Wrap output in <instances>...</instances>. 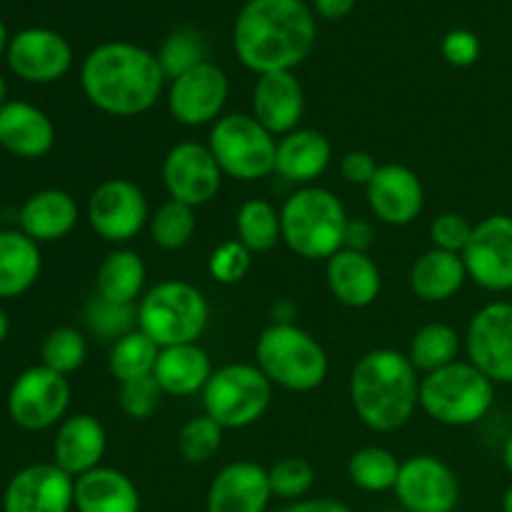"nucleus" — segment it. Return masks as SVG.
Here are the masks:
<instances>
[{"label": "nucleus", "mask_w": 512, "mask_h": 512, "mask_svg": "<svg viewBox=\"0 0 512 512\" xmlns=\"http://www.w3.org/2000/svg\"><path fill=\"white\" fill-rule=\"evenodd\" d=\"M315 38V13L303 0H248L233 28L235 55L258 75L298 68Z\"/></svg>", "instance_id": "nucleus-1"}, {"label": "nucleus", "mask_w": 512, "mask_h": 512, "mask_svg": "<svg viewBox=\"0 0 512 512\" xmlns=\"http://www.w3.org/2000/svg\"><path fill=\"white\" fill-rule=\"evenodd\" d=\"M468 278L480 288L505 293L512 290V218L490 215L480 220L463 250Z\"/></svg>", "instance_id": "nucleus-15"}, {"label": "nucleus", "mask_w": 512, "mask_h": 512, "mask_svg": "<svg viewBox=\"0 0 512 512\" xmlns=\"http://www.w3.org/2000/svg\"><path fill=\"white\" fill-rule=\"evenodd\" d=\"M268 480L273 498L295 503V500H305V495L313 490L315 470L303 458H283L273 468H268Z\"/></svg>", "instance_id": "nucleus-41"}, {"label": "nucleus", "mask_w": 512, "mask_h": 512, "mask_svg": "<svg viewBox=\"0 0 512 512\" xmlns=\"http://www.w3.org/2000/svg\"><path fill=\"white\" fill-rule=\"evenodd\" d=\"M195 228H198L195 208L178 200H168L150 215V235L163 250L185 248L193 240Z\"/></svg>", "instance_id": "nucleus-36"}, {"label": "nucleus", "mask_w": 512, "mask_h": 512, "mask_svg": "<svg viewBox=\"0 0 512 512\" xmlns=\"http://www.w3.org/2000/svg\"><path fill=\"white\" fill-rule=\"evenodd\" d=\"M350 403L375 433L403 428L420 405L418 370L408 353L393 348L365 353L350 373Z\"/></svg>", "instance_id": "nucleus-3"}, {"label": "nucleus", "mask_w": 512, "mask_h": 512, "mask_svg": "<svg viewBox=\"0 0 512 512\" xmlns=\"http://www.w3.org/2000/svg\"><path fill=\"white\" fill-rule=\"evenodd\" d=\"M100 298L110 303L133 305L145 288V263L135 250L118 248L100 263L95 280Z\"/></svg>", "instance_id": "nucleus-31"}, {"label": "nucleus", "mask_w": 512, "mask_h": 512, "mask_svg": "<svg viewBox=\"0 0 512 512\" xmlns=\"http://www.w3.org/2000/svg\"><path fill=\"white\" fill-rule=\"evenodd\" d=\"M250 263H253V253L238 238L225 240L210 253V278L218 280L220 285H235L248 275Z\"/></svg>", "instance_id": "nucleus-42"}, {"label": "nucleus", "mask_w": 512, "mask_h": 512, "mask_svg": "<svg viewBox=\"0 0 512 512\" xmlns=\"http://www.w3.org/2000/svg\"><path fill=\"white\" fill-rule=\"evenodd\" d=\"M348 213L338 195L320 185H305L280 208V240L305 260H328L345 245Z\"/></svg>", "instance_id": "nucleus-4"}, {"label": "nucleus", "mask_w": 512, "mask_h": 512, "mask_svg": "<svg viewBox=\"0 0 512 512\" xmlns=\"http://www.w3.org/2000/svg\"><path fill=\"white\" fill-rule=\"evenodd\" d=\"M10 333V320H8V313H5L3 308H0V343H3L5 338H8Z\"/></svg>", "instance_id": "nucleus-51"}, {"label": "nucleus", "mask_w": 512, "mask_h": 512, "mask_svg": "<svg viewBox=\"0 0 512 512\" xmlns=\"http://www.w3.org/2000/svg\"><path fill=\"white\" fill-rule=\"evenodd\" d=\"M85 358H88V340L78 328H70V325L50 330L40 345V365L65 378L75 373L85 363Z\"/></svg>", "instance_id": "nucleus-38"}, {"label": "nucleus", "mask_w": 512, "mask_h": 512, "mask_svg": "<svg viewBox=\"0 0 512 512\" xmlns=\"http://www.w3.org/2000/svg\"><path fill=\"white\" fill-rule=\"evenodd\" d=\"M8 65L25 83H55L73 65V48L60 33L48 28H28L8 43Z\"/></svg>", "instance_id": "nucleus-18"}, {"label": "nucleus", "mask_w": 512, "mask_h": 512, "mask_svg": "<svg viewBox=\"0 0 512 512\" xmlns=\"http://www.w3.org/2000/svg\"><path fill=\"white\" fill-rule=\"evenodd\" d=\"M460 353V335L458 330L445 323H428L413 335L408 348L410 363L418 373H433V370L445 368L455 363Z\"/></svg>", "instance_id": "nucleus-32"}, {"label": "nucleus", "mask_w": 512, "mask_h": 512, "mask_svg": "<svg viewBox=\"0 0 512 512\" xmlns=\"http://www.w3.org/2000/svg\"><path fill=\"white\" fill-rule=\"evenodd\" d=\"M355 3L358 0H313V10L328 20H338L345 18L355 8Z\"/></svg>", "instance_id": "nucleus-49"}, {"label": "nucleus", "mask_w": 512, "mask_h": 512, "mask_svg": "<svg viewBox=\"0 0 512 512\" xmlns=\"http://www.w3.org/2000/svg\"><path fill=\"white\" fill-rule=\"evenodd\" d=\"M88 223L108 243H130L150 223L145 193L128 178H108L90 193Z\"/></svg>", "instance_id": "nucleus-11"}, {"label": "nucleus", "mask_w": 512, "mask_h": 512, "mask_svg": "<svg viewBox=\"0 0 512 512\" xmlns=\"http://www.w3.org/2000/svg\"><path fill=\"white\" fill-rule=\"evenodd\" d=\"M205 60H208V43H205L203 33L193 28H180L170 33L158 53V63L163 68L165 80H175L178 75L198 68Z\"/></svg>", "instance_id": "nucleus-37"}, {"label": "nucleus", "mask_w": 512, "mask_h": 512, "mask_svg": "<svg viewBox=\"0 0 512 512\" xmlns=\"http://www.w3.org/2000/svg\"><path fill=\"white\" fill-rule=\"evenodd\" d=\"M378 168L380 165L375 163L373 155L365 153V150H350L340 160V173H343V178L353 185H365V188L375 178Z\"/></svg>", "instance_id": "nucleus-46"}, {"label": "nucleus", "mask_w": 512, "mask_h": 512, "mask_svg": "<svg viewBox=\"0 0 512 512\" xmlns=\"http://www.w3.org/2000/svg\"><path fill=\"white\" fill-rule=\"evenodd\" d=\"M373 245V228H370L365 220H348V228H345V245L348 250H360V253H368V248Z\"/></svg>", "instance_id": "nucleus-48"}, {"label": "nucleus", "mask_w": 512, "mask_h": 512, "mask_svg": "<svg viewBox=\"0 0 512 512\" xmlns=\"http://www.w3.org/2000/svg\"><path fill=\"white\" fill-rule=\"evenodd\" d=\"M160 348L143 333V330H130L128 335L118 338L110 348L108 368L118 383H130V380L148 378L153 375L155 363H158Z\"/></svg>", "instance_id": "nucleus-33"}, {"label": "nucleus", "mask_w": 512, "mask_h": 512, "mask_svg": "<svg viewBox=\"0 0 512 512\" xmlns=\"http://www.w3.org/2000/svg\"><path fill=\"white\" fill-rule=\"evenodd\" d=\"M20 230L35 243H55L68 238L78 225V203L60 188H45L30 195L20 208Z\"/></svg>", "instance_id": "nucleus-25"}, {"label": "nucleus", "mask_w": 512, "mask_h": 512, "mask_svg": "<svg viewBox=\"0 0 512 512\" xmlns=\"http://www.w3.org/2000/svg\"><path fill=\"white\" fill-rule=\"evenodd\" d=\"M228 75L213 60L178 75L168 85V110L178 123L188 128L215 123L228 103Z\"/></svg>", "instance_id": "nucleus-14"}, {"label": "nucleus", "mask_w": 512, "mask_h": 512, "mask_svg": "<svg viewBox=\"0 0 512 512\" xmlns=\"http://www.w3.org/2000/svg\"><path fill=\"white\" fill-rule=\"evenodd\" d=\"M40 245L23 230H0V300L28 293L40 278Z\"/></svg>", "instance_id": "nucleus-30"}, {"label": "nucleus", "mask_w": 512, "mask_h": 512, "mask_svg": "<svg viewBox=\"0 0 512 512\" xmlns=\"http://www.w3.org/2000/svg\"><path fill=\"white\" fill-rule=\"evenodd\" d=\"M503 460H505V468L512 473V433L508 435V440H505V448H503Z\"/></svg>", "instance_id": "nucleus-52"}, {"label": "nucleus", "mask_w": 512, "mask_h": 512, "mask_svg": "<svg viewBox=\"0 0 512 512\" xmlns=\"http://www.w3.org/2000/svg\"><path fill=\"white\" fill-rule=\"evenodd\" d=\"M325 278H328L333 298L345 308H368L378 300L380 288H383V278H380L375 260L360 250H338L333 258H328Z\"/></svg>", "instance_id": "nucleus-24"}, {"label": "nucleus", "mask_w": 512, "mask_h": 512, "mask_svg": "<svg viewBox=\"0 0 512 512\" xmlns=\"http://www.w3.org/2000/svg\"><path fill=\"white\" fill-rule=\"evenodd\" d=\"M85 323L95 335L105 340H118L138 328V308L135 305L110 303V300L95 295L85 308Z\"/></svg>", "instance_id": "nucleus-39"}, {"label": "nucleus", "mask_w": 512, "mask_h": 512, "mask_svg": "<svg viewBox=\"0 0 512 512\" xmlns=\"http://www.w3.org/2000/svg\"><path fill=\"white\" fill-rule=\"evenodd\" d=\"M440 53L453 68H470L480 58V38L473 30L455 28L443 38Z\"/></svg>", "instance_id": "nucleus-45"}, {"label": "nucleus", "mask_w": 512, "mask_h": 512, "mask_svg": "<svg viewBox=\"0 0 512 512\" xmlns=\"http://www.w3.org/2000/svg\"><path fill=\"white\" fill-rule=\"evenodd\" d=\"M105 450H108V435H105L103 423L93 415L78 413L58 425L53 440V463L70 478H80L100 468Z\"/></svg>", "instance_id": "nucleus-22"}, {"label": "nucleus", "mask_w": 512, "mask_h": 512, "mask_svg": "<svg viewBox=\"0 0 512 512\" xmlns=\"http://www.w3.org/2000/svg\"><path fill=\"white\" fill-rule=\"evenodd\" d=\"M223 445V428L208 415L190 418L178 433V453L188 463H208Z\"/></svg>", "instance_id": "nucleus-40"}, {"label": "nucleus", "mask_w": 512, "mask_h": 512, "mask_svg": "<svg viewBox=\"0 0 512 512\" xmlns=\"http://www.w3.org/2000/svg\"><path fill=\"white\" fill-rule=\"evenodd\" d=\"M5 103H8V85H5V78L0 75V110L5 108Z\"/></svg>", "instance_id": "nucleus-54"}, {"label": "nucleus", "mask_w": 512, "mask_h": 512, "mask_svg": "<svg viewBox=\"0 0 512 512\" xmlns=\"http://www.w3.org/2000/svg\"><path fill=\"white\" fill-rule=\"evenodd\" d=\"M400 465L403 463L388 448L370 445V448H360L350 455L348 475L355 488L365 490V493H385L398 483Z\"/></svg>", "instance_id": "nucleus-34"}, {"label": "nucleus", "mask_w": 512, "mask_h": 512, "mask_svg": "<svg viewBox=\"0 0 512 512\" xmlns=\"http://www.w3.org/2000/svg\"><path fill=\"white\" fill-rule=\"evenodd\" d=\"M270 313H273V323L290 325L295 320V305L290 300H278V303H273Z\"/></svg>", "instance_id": "nucleus-50"}, {"label": "nucleus", "mask_w": 512, "mask_h": 512, "mask_svg": "<svg viewBox=\"0 0 512 512\" xmlns=\"http://www.w3.org/2000/svg\"><path fill=\"white\" fill-rule=\"evenodd\" d=\"M270 398L273 383L258 365L230 363L213 370L203 390V408L223 430H243L263 418Z\"/></svg>", "instance_id": "nucleus-8"}, {"label": "nucleus", "mask_w": 512, "mask_h": 512, "mask_svg": "<svg viewBox=\"0 0 512 512\" xmlns=\"http://www.w3.org/2000/svg\"><path fill=\"white\" fill-rule=\"evenodd\" d=\"M330 158H333V145L320 130L298 128L278 140L275 173L288 183L305 188L328 170Z\"/></svg>", "instance_id": "nucleus-26"}, {"label": "nucleus", "mask_w": 512, "mask_h": 512, "mask_svg": "<svg viewBox=\"0 0 512 512\" xmlns=\"http://www.w3.org/2000/svg\"><path fill=\"white\" fill-rule=\"evenodd\" d=\"M70 405V383L65 375L35 365L23 370L8 390V415L23 430H48L63 423Z\"/></svg>", "instance_id": "nucleus-10"}, {"label": "nucleus", "mask_w": 512, "mask_h": 512, "mask_svg": "<svg viewBox=\"0 0 512 512\" xmlns=\"http://www.w3.org/2000/svg\"><path fill=\"white\" fill-rule=\"evenodd\" d=\"M305 110V93L293 70L258 75L253 88V118L273 135L298 130Z\"/></svg>", "instance_id": "nucleus-21"}, {"label": "nucleus", "mask_w": 512, "mask_h": 512, "mask_svg": "<svg viewBox=\"0 0 512 512\" xmlns=\"http://www.w3.org/2000/svg\"><path fill=\"white\" fill-rule=\"evenodd\" d=\"M365 195L375 218L395 228L413 223L425 205V190L418 173L398 163L380 165L365 188Z\"/></svg>", "instance_id": "nucleus-19"}, {"label": "nucleus", "mask_w": 512, "mask_h": 512, "mask_svg": "<svg viewBox=\"0 0 512 512\" xmlns=\"http://www.w3.org/2000/svg\"><path fill=\"white\" fill-rule=\"evenodd\" d=\"M465 280L468 270L463 255L448 250H425L410 268V290L425 303H445L460 293Z\"/></svg>", "instance_id": "nucleus-29"}, {"label": "nucleus", "mask_w": 512, "mask_h": 512, "mask_svg": "<svg viewBox=\"0 0 512 512\" xmlns=\"http://www.w3.org/2000/svg\"><path fill=\"white\" fill-rule=\"evenodd\" d=\"M75 510L140 512L138 485L120 470L100 465V468L75 478Z\"/></svg>", "instance_id": "nucleus-28"}, {"label": "nucleus", "mask_w": 512, "mask_h": 512, "mask_svg": "<svg viewBox=\"0 0 512 512\" xmlns=\"http://www.w3.org/2000/svg\"><path fill=\"white\" fill-rule=\"evenodd\" d=\"M75 510V478L55 463H35L18 470L3 493V512Z\"/></svg>", "instance_id": "nucleus-17"}, {"label": "nucleus", "mask_w": 512, "mask_h": 512, "mask_svg": "<svg viewBox=\"0 0 512 512\" xmlns=\"http://www.w3.org/2000/svg\"><path fill=\"white\" fill-rule=\"evenodd\" d=\"M208 318L210 305L203 290L185 280H163L138 303V330L158 348L198 343Z\"/></svg>", "instance_id": "nucleus-7"}, {"label": "nucleus", "mask_w": 512, "mask_h": 512, "mask_svg": "<svg viewBox=\"0 0 512 512\" xmlns=\"http://www.w3.org/2000/svg\"><path fill=\"white\" fill-rule=\"evenodd\" d=\"M270 490L268 468L250 460H238L220 470L208 488L205 512H268Z\"/></svg>", "instance_id": "nucleus-20"}, {"label": "nucleus", "mask_w": 512, "mask_h": 512, "mask_svg": "<svg viewBox=\"0 0 512 512\" xmlns=\"http://www.w3.org/2000/svg\"><path fill=\"white\" fill-rule=\"evenodd\" d=\"M475 225L468 223V218L458 213H443L430 223V240H433V248L448 250V253L463 255V250L468 248L470 235H473Z\"/></svg>", "instance_id": "nucleus-44"}, {"label": "nucleus", "mask_w": 512, "mask_h": 512, "mask_svg": "<svg viewBox=\"0 0 512 512\" xmlns=\"http://www.w3.org/2000/svg\"><path fill=\"white\" fill-rule=\"evenodd\" d=\"M163 390H160L158 380L153 375L148 378L130 380V383H120V408L128 418L133 420H150L160 408L163 400Z\"/></svg>", "instance_id": "nucleus-43"}, {"label": "nucleus", "mask_w": 512, "mask_h": 512, "mask_svg": "<svg viewBox=\"0 0 512 512\" xmlns=\"http://www.w3.org/2000/svg\"><path fill=\"white\" fill-rule=\"evenodd\" d=\"M255 358V365L270 383L293 393H310L320 388L330 370L323 345L295 323L268 325L255 345Z\"/></svg>", "instance_id": "nucleus-5"}, {"label": "nucleus", "mask_w": 512, "mask_h": 512, "mask_svg": "<svg viewBox=\"0 0 512 512\" xmlns=\"http://www.w3.org/2000/svg\"><path fill=\"white\" fill-rule=\"evenodd\" d=\"M238 240L250 253H268L280 240V210L268 200H248L235 215Z\"/></svg>", "instance_id": "nucleus-35"}, {"label": "nucleus", "mask_w": 512, "mask_h": 512, "mask_svg": "<svg viewBox=\"0 0 512 512\" xmlns=\"http://www.w3.org/2000/svg\"><path fill=\"white\" fill-rule=\"evenodd\" d=\"M55 145V125L35 105L8 100L0 110V148L23 160H38Z\"/></svg>", "instance_id": "nucleus-23"}, {"label": "nucleus", "mask_w": 512, "mask_h": 512, "mask_svg": "<svg viewBox=\"0 0 512 512\" xmlns=\"http://www.w3.org/2000/svg\"><path fill=\"white\" fill-rule=\"evenodd\" d=\"M80 85L100 113L135 118L158 103L165 73L155 53L125 40H110L85 55Z\"/></svg>", "instance_id": "nucleus-2"}, {"label": "nucleus", "mask_w": 512, "mask_h": 512, "mask_svg": "<svg viewBox=\"0 0 512 512\" xmlns=\"http://www.w3.org/2000/svg\"><path fill=\"white\" fill-rule=\"evenodd\" d=\"M495 383L473 363H455L420 378V408L440 425L468 428L490 413Z\"/></svg>", "instance_id": "nucleus-6"}, {"label": "nucleus", "mask_w": 512, "mask_h": 512, "mask_svg": "<svg viewBox=\"0 0 512 512\" xmlns=\"http://www.w3.org/2000/svg\"><path fill=\"white\" fill-rule=\"evenodd\" d=\"M208 148L223 175L235 180L253 183L275 173L278 140L248 113L220 115L210 128Z\"/></svg>", "instance_id": "nucleus-9"}, {"label": "nucleus", "mask_w": 512, "mask_h": 512, "mask_svg": "<svg viewBox=\"0 0 512 512\" xmlns=\"http://www.w3.org/2000/svg\"><path fill=\"white\" fill-rule=\"evenodd\" d=\"M503 512H512V485L505 490V498H503Z\"/></svg>", "instance_id": "nucleus-55"}, {"label": "nucleus", "mask_w": 512, "mask_h": 512, "mask_svg": "<svg viewBox=\"0 0 512 512\" xmlns=\"http://www.w3.org/2000/svg\"><path fill=\"white\" fill-rule=\"evenodd\" d=\"M393 493L408 512H453L460 500L458 475L433 455H415L400 465Z\"/></svg>", "instance_id": "nucleus-16"}, {"label": "nucleus", "mask_w": 512, "mask_h": 512, "mask_svg": "<svg viewBox=\"0 0 512 512\" xmlns=\"http://www.w3.org/2000/svg\"><path fill=\"white\" fill-rule=\"evenodd\" d=\"M210 375H213V363L198 343L160 348L158 363L153 370V378L158 380L160 390L165 395H175V398H190V395L203 393Z\"/></svg>", "instance_id": "nucleus-27"}, {"label": "nucleus", "mask_w": 512, "mask_h": 512, "mask_svg": "<svg viewBox=\"0 0 512 512\" xmlns=\"http://www.w3.org/2000/svg\"><path fill=\"white\" fill-rule=\"evenodd\" d=\"M163 185L170 200L200 208L218 195L220 185H223V170L208 145L183 140L165 155Z\"/></svg>", "instance_id": "nucleus-12"}, {"label": "nucleus", "mask_w": 512, "mask_h": 512, "mask_svg": "<svg viewBox=\"0 0 512 512\" xmlns=\"http://www.w3.org/2000/svg\"><path fill=\"white\" fill-rule=\"evenodd\" d=\"M275 512H353L345 503L333 498H305L295 500V503H285L283 508Z\"/></svg>", "instance_id": "nucleus-47"}, {"label": "nucleus", "mask_w": 512, "mask_h": 512, "mask_svg": "<svg viewBox=\"0 0 512 512\" xmlns=\"http://www.w3.org/2000/svg\"><path fill=\"white\" fill-rule=\"evenodd\" d=\"M8 30H5V25H3V20H0V55L3 53H8Z\"/></svg>", "instance_id": "nucleus-53"}, {"label": "nucleus", "mask_w": 512, "mask_h": 512, "mask_svg": "<svg viewBox=\"0 0 512 512\" xmlns=\"http://www.w3.org/2000/svg\"><path fill=\"white\" fill-rule=\"evenodd\" d=\"M465 350L493 383H512V303L495 300L480 308L465 333Z\"/></svg>", "instance_id": "nucleus-13"}]
</instances>
